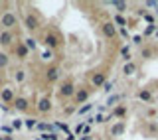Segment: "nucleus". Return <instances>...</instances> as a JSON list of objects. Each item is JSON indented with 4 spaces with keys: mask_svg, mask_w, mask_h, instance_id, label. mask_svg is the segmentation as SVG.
Wrapping results in <instances>:
<instances>
[{
    "mask_svg": "<svg viewBox=\"0 0 158 140\" xmlns=\"http://www.w3.org/2000/svg\"><path fill=\"white\" fill-rule=\"evenodd\" d=\"M49 140H61V136H59L57 132H52V134H49Z\"/></svg>",
    "mask_w": 158,
    "mask_h": 140,
    "instance_id": "37",
    "label": "nucleus"
},
{
    "mask_svg": "<svg viewBox=\"0 0 158 140\" xmlns=\"http://www.w3.org/2000/svg\"><path fill=\"white\" fill-rule=\"evenodd\" d=\"M142 18L148 22V26H154V24H156V16H154V14H150V12H144V16H142Z\"/></svg>",
    "mask_w": 158,
    "mask_h": 140,
    "instance_id": "24",
    "label": "nucleus"
},
{
    "mask_svg": "<svg viewBox=\"0 0 158 140\" xmlns=\"http://www.w3.org/2000/svg\"><path fill=\"white\" fill-rule=\"evenodd\" d=\"M46 46L48 47H57V38L56 36H53V34H48V36H46Z\"/></svg>",
    "mask_w": 158,
    "mask_h": 140,
    "instance_id": "18",
    "label": "nucleus"
},
{
    "mask_svg": "<svg viewBox=\"0 0 158 140\" xmlns=\"http://www.w3.org/2000/svg\"><path fill=\"white\" fill-rule=\"evenodd\" d=\"M12 42H14V34L8 32V30H4V32L0 34V43H2V46H10Z\"/></svg>",
    "mask_w": 158,
    "mask_h": 140,
    "instance_id": "11",
    "label": "nucleus"
},
{
    "mask_svg": "<svg viewBox=\"0 0 158 140\" xmlns=\"http://www.w3.org/2000/svg\"><path fill=\"white\" fill-rule=\"evenodd\" d=\"M136 99H140V101H144V103H150V101H152L150 89H142V91H138V93H136Z\"/></svg>",
    "mask_w": 158,
    "mask_h": 140,
    "instance_id": "13",
    "label": "nucleus"
},
{
    "mask_svg": "<svg viewBox=\"0 0 158 140\" xmlns=\"http://www.w3.org/2000/svg\"><path fill=\"white\" fill-rule=\"evenodd\" d=\"M2 138H4V136H0V140H2Z\"/></svg>",
    "mask_w": 158,
    "mask_h": 140,
    "instance_id": "46",
    "label": "nucleus"
},
{
    "mask_svg": "<svg viewBox=\"0 0 158 140\" xmlns=\"http://www.w3.org/2000/svg\"><path fill=\"white\" fill-rule=\"evenodd\" d=\"M79 140H93V136H81Z\"/></svg>",
    "mask_w": 158,
    "mask_h": 140,
    "instance_id": "42",
    "label": "nucleus"
},
{
    "mask_svg": "<svg viewBox=\"0 0 158 140\" xmlns=\"http://www.w3.org/2000/svg\"><path fill=\"white\" fill-rule=\"evenodd\" d=\"M123 99V95H111V97L107 99V103H105V107H115V103H118Z\"/></svg>",
    "mask_w": 158,
    "mask_h": 140,
    "instance_id": "19",
    "label": "nucleus"
},
{
    "mask_svg": "<svg viewBox=\"0 0 158 140\" xmlns=\"http://www.w3.org/2000/svg\"><path fill=\"white\" fill-rule=\"evenodd\" d=\"M132 43H135V46H140V43H142V36H140V34L132 36Z\"/></svg>",
    "mask_w": 158,
    "mask_h": 140,
    "instance_id": "33",
    "label": "nucleus"
},
{
    "mask_svg": "<svg viewBox=\"0 0 158 140\" xmlns=\"http://www.w3.org/2000/svg\"><path fill=\"white\" fill-rule=\"evenodd\" d=\"M144 8H154V10H158V2H156V0H148V2L144 4Z\"/></svg>",
    "mask_w": 158,
    "mask_h": 140,
    "instance_id": "32",
    "label": "nucleus"
},
{
    "mask_svg": "<svg viewBox=\"0 0 158 140\" xmlns=\"http://www.w3.org/2000/svg\"><path fill=\"white\" fill-rule=\"evenodd\" d=\"M156 16H158V10H156Z\"/></svg>",
    "mask_w": 158,
    "mask_h": 140,
    "instance_id": "45",
    "label": "nucleus"
},
{
    "mask_svg": "<svg viewBox=\"0 0 158 140\" xmlns=\"http://www.w3.org/2000/svg\"><path fill=\"white\" fill-rule=\"evenodd\" d=\"M61 77V69H59L57 65H53V67H49L48 71H46V79L49 83H53V81H57V79Z\"/></svg>",
    "mask_w": 158,
    "mask_h": 140,
    "instance_id": "6",
    "label": "nucleus"
},
{
    "mask_svg": "<svg viewBox=\"0 0 158 140\" xmlns=\"http://www.w3.org/2000/svg\"><path fill=\"white\" fill-rule=\"evenodd\" d=\"M8 63H10V57L6 56V53H2V51H0V69L8 67Z\"/></svg>",
    "mask_w": 158,
    "mask_h": 140,
    "instance_id": "23",
    "label": "nucleus"
},
{
    "mask_svg": "<svg viewBox=\"0 0 158 140\" xmlns=\"http://www.w3.org/2000/svg\"><path fill=\"white\" fill-rule=\"evenodd\" d=\"M63 140H75V134H71V132H69V134H67V136L63 138Z\"/></svg>",
    "mask_w": 158,
    "mask_h": 140,
    "instance_id": "41",
    "label": "nucleus"
},
{
    "mask_svg": "<svg viewBox=\"0 0 158 140\" xmlns=\"http://www.w3.org/2000/svg\"><path fill=\"white\" fill-rule=\"evenodd\" d=\"M14 79H16L18 83H24L26 81V71H24V69H18V71L14 73Z\"/></svg>",
    "mask_w": 158,
    "mask_h": 140,
    "instance_id": "22",
    "label": "nucleus"
},
{
    "mask_svg": "<svg viewBox=\"0 0 158 140\" xmlns=\"http://www.w3.org/2000/svg\"><path fill=\"white\" fill-rule=\"evenodd\" d=\"M121 36L125 38V39L128 38V30H127V28H121Z\"/></svg>",
    "mask_w": 158,
    "mask_h": 140,
    "instance_id": "38",
    "label": "nucleus"
},
{
    "mask_svg": "<svg viewBox=\"0 0 158 140\" xmlns=\"http://www.w3.org/2000/svg\"><path fill=\"white\" fill-rule=\"evenodd\" d=\"M36 124H38V121H36V118H26V121H24V126H26L28 130L36 128Z\"/></svg>",
    "mask_w": 158,
    "mask_h": 140,
    "instance_id": "25",
    "label": "nucleus"
},
{
    "mask_svg": "<svg viewBox=\"0 0 158 140\" xmlns=\"http://www.w3.org/2000/svg\"><path fill=\"white\" fill-rule=\"evenodd\" d=\"M12 105H14V109H16V111H20V113H26L28 109H30V103H28L26 97H16Z\"/></svg>",
    "mask_w": 158,
    "mask_h": 140,
    "instance_id": "4",
    "label": "nucleus"
},
{
    "mask_svg": "<svg viewBox=\"0 0 158 140\" xmlns=\"http://www.w3.org/2000/svg\"><path fill=\"white\" fill-rule=\"evenodd\" d=\"M10 126H12L14 130H20V128L24 126V121H20V118H14V121H12V124H10Z\"/></svg>",
    "mask_w": 158,
    "mask_h": 140,
    "instance_id": "29",
    "label": "nucleus"
},
{
    "mask_svg": "<svg viewBox=\"0 0 158 140\" xmlns=\"http://www.w3.org/2000/svg\"><path fill=\"white\" fill-rule=\"evenodd\" d=\"M38 111L42 113V114L49 113V111H52V101H49V99H46V97L40 99V101H38Z\"/></svg>",
    "mask_w": 158,
    "mask_h": 140,
    "instance_id": "8",
    "label": "nucleus"
},
{
    "mask_svg": "<svg viewBox=\"0 0 158 140\" xmlns=\"http://www.w3.org/2000/svg\"><path fill=\"white\" fill-rule=\"evenodd\" d=\"M111 114H113V117H117V118H121V121H123V118L127 117V107H125V105H117V107H115V111H113Z\"/></svg>",
    "mask_w": 158,
    "mask_h": 140,
    "instance_id": "14",
    "label": "nucleus"
},
{
    "mask_svg": "<svg viewBox=\"0 0 158 140\" xmlns=\"http://www.w3.org/2000/svg\"><path fill=\"white\" fill-rule=\"evenodd\" d=\"M103 91H105V93H111V91H113V83L107 81L105 85H103Z\"/></svg>",
    "mask_w": 158,
    "mask_h": 140,
    "instance_id": "34",
    "label": "nucleus"
},
{
    "mask_svg": "<svg viewBox=\"0 0 158 140\" xmlns=\"http://www.w3.org/2000/svg\"><path fill=\"white\" fill-rule=\"evenodd\" d=\"M150 53H152L150 49H142V57H150Z\"/></svg>",
    "mask_w": 158,
    "mask_h": 140,
    "instance_id": "40",
    "label": "nucleus"
},
{
    "mask_svg": "<svg viewBox=\"0 0 158 140\" xmlns=\"http://www.w3.org/2000/svg\"><path fill=\"white\" fill-rule=\"evenodd\" d=\"M103 34H105V38H115L117 36V30H115V24H103Z\"/></svg>",
    "mask_w": 158,
    "mask_h": 140,
    "instance_id": "10",
    "label": "nucleus"
},
{
    "mask_svg": "<svg viewBox=\"0 0 158 140\" xmlns=\"http://www.w3.org/2000/svg\"><path fill=\"white\" fill-rule=\"evenodd\" d=\"M65 113H67V114H71V113H77V107H75V105H73V107H67V109H65Z\"/></svg>",
    "mask_w": 158,
    "mask_h": 140,
    "instance_id": "36",
    "label": "nucleus"
},
{
    "mask_svg": "<svg viewBox=\"0 0 158 140\" xmlns=\"http://www.w3.org/2000/svg\"><path fill=\"white\" fill-rule=\"evenodd\" d=\"M0 99H2L4 105L14 103V99H16V95H14V89H12V87H2V89H0Z\"/></svg>",
    "mask_w": 158,
    "mask_h": 140,
    "instance_id": "2",
    "label": "nucleus"
},
{
    "mask_svg": "<svg viewBox=\"0 0 158 140\" xmlns=\"http://www.w3.org/2000/svg\"><path fill=\"white\" fill-rule=\"evenodd\" d=\"M105 83H107V75L105 73H95L91 77V85H93V87H103Z\"/></svg>",
    "mask_w": 158,
    "mask_h": 140,
    "instance_id": "9",
    "label": "nucleus"
},
{
    "mask_svg": "<svg viewBox=\"0 0 158 140\" xmlns=\"http://www.w3.org/2000/svg\"><path fill=\"white\" fill-rule=\"evenodd\" d=\"M91 111H93V105H91V103H87V105H83V107L79 109L77 113H79V114H87V113H91Z\"/></svg>",
    "mask_w": 158,
    "mask_h": 140,
    "instance_id": "28",
    "label": "nucleus"
},
{
    "mask_svg": "<svg viewBox=\"0 0 158 140\" xmlns=\"http://www.w3.org/2000/svg\"><path fill=\"white\" fill-rule=\"evenodd\" d=\"M113 4H115V8L118 10V14H123L127 10V2H113Z\"/></svg>",
    "mask_w": 158,
    "mask_h": 140,
    "instance_id": "30",
    "label": "nucleus"
},
{
    "mask_svg": "<svg viewBox=\"0 0 158 140\" xmlns=\"http://www.w3.org/2000/svg\"><path fill=\"white\" fill-rule=\"evenodd\" d=\"M28 53H30V51H28V47L24 46V43H20V46L16 47V56H18V59H26Z\"/></svg>",
    "mask_w": 158,
    "mask_h": 140,
    "instance_id": "16",
    "label": "nucleus"
},
{
    "mask_svg": "<svg viewBox=\"0 0 158 140\" xmlns=\"http://www.w3.org/2000/svg\"><path fill=\"white\" fill-rule=\"evenodd\" d=\"M0 24H2L4 30H8V32H10V30L18 24V20H16V16H14L12 12H6V14H2V18H0Z\"/></svg>",
    "mask_w": 158,
    "mask_h": 140,
    "instance_id": "1",
    "label": "nucleus"
},
{
    "mask_svg": "<svg viewBox=\"0 0 158 140\" xmlns=\"http://www.w3.org/2000/svg\"><path fill=\"white\" fill-rule=\"evenodd\" d=\"M115 26H118V28H127L128 26V22H127V18L123 16V14H115Z\"/></svg>",
    "mask_w": 158,
    "mask_h": 140,
    "instance_id": "15",
    "label": "nucleus"
},
{
    "mask_svg": "<svg viewBox=\"0 0 158 140\" xmlns=\"http://www.w3.org/2000/svg\"><path fill=\"white\" fill-rule=\"evenodd\" d=\"M156 38H158V30H156Z\"/></svg>",
    "mask_w": 158,
    "mask_h": 140,
    "instance_id": "44",
    "label": "nucleus"
},
{
    "mask_svg": "<svg viewBox=\"0 0 158 140\" xmlns=\"http://www.w3.org/2000/svg\"><path fill=\"white\" fill-rule=\"evenodd\" d=\"M123 73H125L127 75V77H128V75H135L136 73V65H135V63H125V67H123Z\"/></svg>",
    "mask_w": 158,
    "mask_h": 140,
    "instance_id": "17",
    "label": "nucleus"
},
{
    "mask_svg": "<svg viewBox=\"0 0 158 140\" xmlns=\"http://www.w3.org/2000/svg\"><path fill=\"white\" fill-rule=\"evenodd\" d=\"M125 128H127V124H125V121H118V122L115 124V126L111 128V134H113V136H121V134L125 132Z\"/></svg>",
    "mask_w": 158,
    "mask_h": 140,
    "instance_id": "12",
    "label": "nucleus"
},
{
    "mask_svg": "<svg viewBox=\"0 0 158 140\" xmlns=\"http://www.w3.org/2000/svg\"><path fill=\"white\" fill-rule=\"evenodd\" d=\"M121 56H123V59H125V63H131V53H128V46H123L121 47Z\"/></svg>",
    "mask_w": 158,
    "mask_h": 140,
    "instance_id": "21",
    "label": "nucleus"
},
{
    "mask_svg": "<svg viewBox=\"0 0 158 140\" xmlns=\"http://www.w3.org/2000/svg\"><path fill=\"white\" fill-rule=\"evenodd\" d=\"M156 30H158L156 24H154V26H146L144 32H142V36H152V34H156Z\"/></svg>",
    "mask_w": 158,
    "mask_h": 140,
    "instance_id": "26",
    "label": "nucleus"
},
{
    "mask_svg": "<svg viewBox=\"0 0 158 140\" xmlns=\"http://www.w3.org/2000/svg\"><path fill=\"white\" fill-rule=\"evenodd\" d=\"M0 130L6 134V136H12V134H14V128L10 126V124H2V126H0Z\"/></svg>",
    "mask_w": 158,
    "mask_h": 140,
    "instance_id": "27",
    "label": "nucleus"
},
{
    "mask_svg": "<svg viewBox=\"0 0 158 140\" xmlns=\"http://www.w3.org/2000/svg\"><path fill=\"white\" fill-rule=\"evenodd\" d=\"M24 24H26V28L32 30V32L40 28V22H38V18L34 16V14H26V16H24Z\"/></svg>",
    "mask_w": 158,
    "mask_h": 140,
    "instance_id": "7",
    "label": "nucleus"
},
{
    "mask_svg": "<svg viewBox=\"0 0 158 140\" xmlns=\"http://www.w3.org/2000/svg\"><path fill=\"white\" fill-rule=\"evenodd\" d=\"M42 59H44V61H49V59H53V53L49 51V49H46V51L42 53Z\"/></svg>",
    "mask_w": 158,
    "mask_h": 140,
    "instance_id": "31",
    "label": "nucleus"
},
{
    "mask_svg": "<svg viewBox=\"0 0 158 140\" xmlns=\"http://www.w3.org/2000/svg\"><path fill=\"white\" fill-rule=\"evenodd\" d=\"M75 91H77V89H75V85H73V83H63L61 85V87H59V95H61V97H73V95H75Z\"/></svg>",
    "mask_w": 158,
    "mask_h": 140,
    "instance_id": "5",
    "label": "nucleus"
},
{
    "mask_svg": "<svg viewBox=\"0 0 158 140\" xmlns=\"http://www.w3.org/2000/svg\"><path fill=\"white\" fill-rule=\"evenodd\" d=\"M36 140H49V134H40V136H36Z\"/></svg>",
    "mask_w": 158,
    "mask_h": 140,
    "instance_id": "39",
    "label": "nucleus"
},
{
    "mask_svg": "<svg viewBox=\"0 0 158 140\" xmlns=\"http://www.w3.org/2000/svg\"><path fill=\"white\" fill-rule=\"evenodd\" d=\"M24 46L28 47V51H34V49L38 47V43H36V39H34V38H26V39H24Z\"/></svg>",
    "mask_w": 158,
    "mask_h": 140,
    "instance_id": "20",
    "label": "nucleus"
},
{
    "mask_svg": "<svg viewBox=\"0 0 158 140\" xmlns=\"http://www.w3.org/2000/svg\"><path fill=\"white\" fill-rule=\"evenodd\" d=\"M2 140H14V138H12V136H4Z\"/></svg>",
    "mask_w": 158,
    "mask_h": 140,
    "instance_id": "43",
    "label": "nucleus"
},
{
    "mask_svg": "<svg viewBox=\"0 0 158 140\" xmlns=\"http://www.w3.org/2000/svg\"><path fill=\"white\" fill-rule=\"evenodd\" d=\"M89 99V89H77L75 95H73V105H83Z\"/></svg>",
    "mask_w": 158,
    "mask_h": 140,
    "instance_id": "3",
    "label": "nucleus"
},
{
    "mask_svg": "<svg viewBox=\"0 0 158 140\" xmlns=\"http://www.w3.org/2000/svg\"><path fill=\"white\" fill-rule=\"evenodd\" d=\"M95 122H97V124H105V117H103V114L99 113L97 117H95Z\"/></svg>",
    "mask_w": 158,
    "mask_h": 140,
    "instance_id": "35",
    "label": "nucleus"
}]
</instances>
